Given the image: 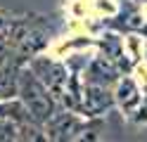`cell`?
Instances as JSON below:
<instances>
[{"mask_svg":"<svg viewBox=\"0 0 147 142\" xmlns=\"http://www.w3.org/2000/svg\"><path fill=\"white\" fill-rule=\"evenodd\" d=\"M19 92L24 109L31 118L36 121H48L55 114V104L50 100V90L45 88V83L36 76V71H24L19 76Z\"/></svg>","mask_w":147,"mask_h":142,"instance_id":"cell-1","label":"cell"},{"mask_svg":"<svg viewBox=\"0 0 147 142\" xmlns=\"http://www.w3.org/2000/svg\"><path fill=\"white\" fill-rule=\"evenodd\" d=\"M33 71H36V76L45 83V88H48L52 95H62V92H64L67 76H64L62 66L52 64V62H45V59H36V62H33Z\"/></svg>","mask_w":147,"mask_h":142,"instance_id":"cell-2","label":"cell"},{"mask_svg":"<svg viewBox=\"0 0 147 142\" xmlns=\"http://www.w3.org/2000/svg\"><path fill=\"white\" fill-rule=\"evenodd\" d=\"M109 102H112V97H109V92L102 85H93V88H88L86 95H83V109L88 114H100L102 109L109 107Z\"/></svg>","mask_w":147,"mask_h":142,"instance_id":"cell-3","label":"cell"},{"mask_svg":"<svg viewBox=\"0 0 147 142\" xmlns=\"http://www.w3.org/2000/svg\"><path fill=\"white\" fill-rule=\"evenodd\" d=\"M19 92V78L14 76V66L0 64V100H10Z\"/></svg>","mask_w":147,"mask_h":142,"instance_id":"cell-4","label":"cell"},{"mask_svg":"<svg viewBox=\"0 0 147 142\" xmlns=\"http://www.w3.org/2000/svg\"><path fill=\"white\" fill-rule=\"evenodd\" d=\"M78 128V123L74 116H59V118H55L52 121V137H69L74 130Z\"/></svg>","mask_w":147,"mask_h":142,"instance_id":"cell-5","label":"cell"},{"mask_svg":"<svg viewBox=\"0 0 147 142\" xmlns=\"http://www.w3.org/2000/svg\"><path fill=\"white\" fill-rule=\"evenodd\" d=\"M119 102H121L123 109H133L138 104V90H135V85L131 81H123L119 85Z\"/></svg>","mask_w":147,"mask_h":142,"instance_id":"cell-6","label":"cell"},{"mask_svg":"<svg viewBox=\"0 0 147 142\" xmlns=\"http://www.w3.org/2000/svg\"><path fill=\"white\" fill-rule=\"evenodd\" d=\"M90 76H93L95 83L105 85V83H109V81H114V69H112L109 64H105L102 59H97V62L93 64V69H90Z\"/></svg>","mask_w":147,"mask_h":142,"instance_id":"cell-7","label":"cell"},{"mask_svg":"<svg viewBox=\"0 0 147 142\" xmlns=\"http://www.w3.org/2000/svg\"><path fill=\"white\" fill-rule=\"evenodd\" d=\"M140 118H147V107H145V109L140 111Z\"/></svg>","mask_w":147,"mask_h":142,"instance_id":"cell-8","label":"cell"},{"mask_svg":"<svg viewBox=\"0 0 147 142\" xmlns=\"http://www.w3.org/2000/svg\"><path fill=\"white\" fill-rule=\"evenodd\" d=\"M3 26H5V24H3V22H0V28H3Z\"/></svg>","mask_w":147,"mask_h":142,"instance_id":"cell-9","label":"cell"}]
</instances>
